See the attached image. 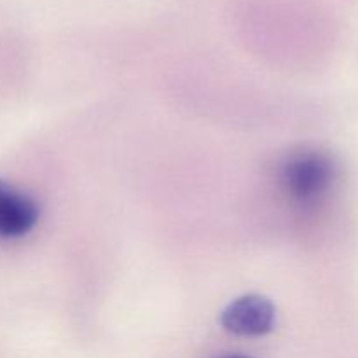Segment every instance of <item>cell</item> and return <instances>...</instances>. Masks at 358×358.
Returning <instances> with one entry per match:
<instances>
[{"mask_svg": "<svg viewBox=\"0 0 358 358\" xmlns=\"http://www.w3.org/2000/svg\"><path fill=\"white\" fill-rule=\"evenodd\" d=\"M334 168L320 152H297L282 168V185L296 201H315L329 189Z\"/></svg>", "mask_w": 358, "mask_h": 358, "instance_id": "cell-1", "label": "cell"}, {"mask_svg": "<svg viewBox=\"0 0 358 358\" xmlns=\"http://www.w3.org/2000/svg\"><path fill=\"white\" fill-rule=\"evenodd\" d=\"M276 320L275 306L266 297L250 294L238 297L220 315V324L227 332L245 338H257L273 331Z\"/></svg>", "mask_w": 358, "mask_h": 358, "instance_id": "cell-2", "label": "cell"}, {"mask_svg": "<svg viewBox=\"0 0 358 358\" xmlns=\"http://www.w3.org/2000/svg\"><path fill=\"white\" fill-rule=\"evenodd\" d=\"M41 208L27 192L0 180V238H20L38 222Z\"/></svg>", "mask_w": 358, "mask_h": 358, "instance_id": "cell-3", "label": "cell"}, {"mask_svg": "<svg viewBox=\"0 0 358 358\" xmlns=\"http://www.w3.org/2000/svg\"><path fill=\"white\" fill-rule=\"evenodd\" d=\"M222 358H252V357H243V355H229V357H222Z\"/></svg>", "mask_w": 358, "mask_h": 358, "instance_id": "cell-4", "label": "cell"}]
</instances>
